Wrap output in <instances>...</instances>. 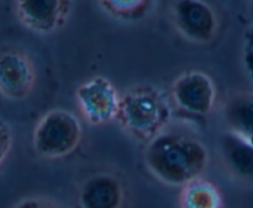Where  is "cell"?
Instances as JSON below:
<instances>
[{
	"label": "cell",
	"instance_id": "6da1fadb",
	"mask_svg": "<svg viewBox=\"0 0 253 208\" xmlns=\"http://www.w3.org/2000/svg\"><path fill=\"white\" fill-rule=\"evenodd\" d=\"M143 162L157 181L182 189L203 177L209 167L210 154L207 145L198 138L165 131L146 144Z\"/></svg>",
	"mask_w": 253,
	"mask_h": 208
},
{
	"label": "cell",
	"instance_id": "7a4b0ae2",
	"mask_svg": "<svg viewBox=\"0 0 253 208\" xmlns=\"http://www.w3.org/2000/svg\"><path fill=\"white\" fill-rule=\"evenodd\" d=\"M170 117L169 103L153 85L137 84L121 93L116 121L130 137L147 144L165 132Z\"/></svg>",
	"mask_w": 253,
	"mask_h": 208
},
{
	"label": "cell",
	"instance_id": "3957f363",
	"mask_svg": "<svg viewBox=\"0 0 253 208\" xmlns=\"http://www.w3.org/2000/svg\"><path fill=\"white\" fill-rule=\"evenodd\" d=\"M81 120L66 108H52L32 130V148L40 158L58 160L73 154L82 143Z\"/></svg>",
	"mask_w": 253,
	"mask_h": 208
},
{
	"label": "cell",
	"instance_id": "277c9868",
	"mask_svg": "<svg viewBox=\"0 0 253 208\" xmlns=\"http://www.w3.org/2000/svg\"><path fill=\"white\" fill-rule=\"evenodd\" d=\"M169 19L177 34L190 43H211L219 34V15L211 4L203 0L172 1Z\"/></svg>",
	"mask_w": 253,
	"mask_h": 208
},
{
	"label": "cell",
	"instance_id": "5b68a950",
	"mask_svg": "<svg viewBox=\"0 0 253 208\" xmlns=\"http://www.w3.org/2000/svg\"><path fill=\"white\" fill-rule=\"evenodd\" d=\"M82 118L90 126H104L118 118L121 93L115 84L104 75L86 79L74 93Z\"/></svg>",
	"mask_w": 253,
	"mask_h": 208
},
{
	"label": "cell",
	"instance_id": "8992f818",
	"mask_svg": "<svg viewBox=\"0 0 253 208\" xmlns=\"http://www.w3.org/2000/svg\"><path fill=\"white\" fill-rule=\"evenodd\" d=\"M170 99L175 107L185 115L207 117L216 105L217 88L205 71L185 70L173 80Z\"/></svg>",
	"mask_w": 253,
	"mask_h": 208
},
{
	"label": "cell",
	"instance_id": "52a82bcc",
	"mask_svg": "<svg viewBox=\"0 0 253 208\" xmlns=\"http://www.w3.org/2000/svg\"><path fill=\"white\" fill-rule=\"evenodd\" d=\"M37 68L26 51L17 47L0 48V96L9 101H22L34 93Z\"/></svg>",
	"mask_w": 253,
	"mask_h": 208
},
{
	"label": "cell",
	"instance_id": "ba28073f",
	"mask_svg": "<svg viewBox=\"0 0 253 208\" xmlns=\"http://www.w3.org/2000/svg\"><path fill=\"white\" fill-rule=\"evenodd\" d=\"M73 2L66 0H17L15 15L25 29L39 35L61 30L71 16Z\"/></svg>",
	"mask_w": 253,
	"mask_h": 208
},
{
	"label": "cell",
	"instance_id": "9c48e42d",
	"mask_svg": "<svg viewBox=\"0 0 253 208\" xmlns=\"http://www.w3.org/2000/svg\"><path fill=\"white\" fill-rule=\"evenodd\" d=\"M126 191L123 180L111 173H96L86 177L77 192L79 208H123Z\"/></svg>",
	"mask_w": 253,
	"mask_h": 208
},
{
	"label": "cell",
	"instance_id": "30bf717a",
	"mask_svg": "<svg viewBox=\"0 0 253 208\" xmlns=\"http://www.w3.org/2000/svg\"><path fill=\"white\" fill-rule=\"evenodd\" d=\"M219 149L225 172L240 184L253 185V145L226 132Z\"/></svg>",
	"mask_w": 253,
	"mask_h": 208
},
{
	"label": "cell",
	"instance_id": "8fae6325",
	"mask_svg": "<svg viewBox=\"0 0 253 208\" xmlns=\"http://www.w3.org/2000/svg\"><path fill=\"white\" fill-rule=\"evenodd\" d=\"M226 132L253 145V91H237L224 105Z\"/></svg>",
	"mask_w": 253,
	"mask_h": 208
},
{
	"label": "cell",
	"instance_id": "7c38bea8",
	"mask_svg": "<svg viewBox=\"0 0 253 208\" xmlns=\"http://www.w3.org/2000/svg\"><path fill=\"white\" fill-rule=\"evenodd\" d=\"M178 205L179 208H224V196L216 184L199 177L180 189Z\"/></svg>",
	"mask_w": 253,
	"mask_h": 208
},
{
	"label": "cell",
	"instance_id": "4fadbf2b",
	"mask_svg": "<svg viewBox=\"0 0 253 208\" xmlns=\"http://www.w3.org/2000/svg\"><path fill=\"white\" fill-rule=\"evenodd\" d=\"M151 1L146 0H101L99 6L108 15L121 21H133L146 15Z\"/></svg>",
	"mask_w": 253,
	"mask_h": 208
},
{
	"label": "cell",
	"instance_id": "5bb4252c",
	"mask_svg": "<svg viewBox=\"0 0 253 208\" xmlns=\"http://www.w3.org/2000/svg\"><path fill=\"white\" fill-rule=\"evenodd\" d=\"M12 208H63L57 201L42 195H32L19 200Z\"/></svg>",
	"mask_w": 253,
	"mask_h": 208
},
{
	"label": "cell",
	"instance_id": "9a60e30c",
	"mask_svg": "<svg viewBox=\"0 0 253 208\" xmlns=\"http://www.w3.org/2000/svg\"><path fill=\"white\" fill-rule=\"evenodd\" d=\"M14 143V135L9 123L0 118V167L10 154Z\"/></svg>",
	"mask_w": 253,
	"mask_h": 208
},
{
	"label": "cell",
	"instance_id": "2e32d148",
	"mask_svg": "<svg viewBox=\"0 0 253 208\" xmlns=\"http://www.w3.org/2000/svg\"><path fill=\"white\" fill-rule=\"evenodd\" d=\"M250 11H251V17L253 20V1H251V4H250Z\"/></svg>",
	"mask_w": 253,
	"mask_h": 208
}]
</instances>
